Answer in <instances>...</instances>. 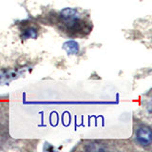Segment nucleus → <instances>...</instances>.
I'll list each match as a JSON object with an SVG mask.
<instances>
[{
    "mask_svg": "<svg viewBox=\"0 0 152 152\" xmlns=\"http://www.w3.org/2000/svg\"><path fill=\"white\" fill-rule=\"evenodd\" d=\"M64 48L66 50V51L69 52V53H76V52H78V50H79L78 44L74 41L66 42L64 45Z\"/></svg>",
    "mask_w": 152,
    "mask_h": 152,
    "instance_id": "obj_3",
    "label": "nucleus"
},
{
    "mask_svg": "<svg viewBox=\"0 0 152 152\" xmlns=\"http://www.w3.org/2000/svg\"><path fill=\"white\" fill-rule=\"evenodd\" d=\"M60 23L62 28L66 31L75 32L81 31V28H84V20L81 18L79 12L74 9L66 8L60 12Z\"/></svg>",
    "mask_w": 152,
    "mask_h": 152,
    "instance_id": "obj_1",
    "label": "nucleus"
},
{
    "mask_svg": "<svg viewBox=\"0 0 152 152\" xmlns=\"http://www.w3.org/2000/svg\"><path fill=\"white\" fill-rule=\"evenodd\" d=\"M136 140L142 146H147L152 142L151 130L148 126H140L136 131Z\"/></svg>",
    "mask_w": 152,
    "mask_h": 152,
    "instance_id": "obj_2",
    "label": "nucleus"
}]
</instances>
